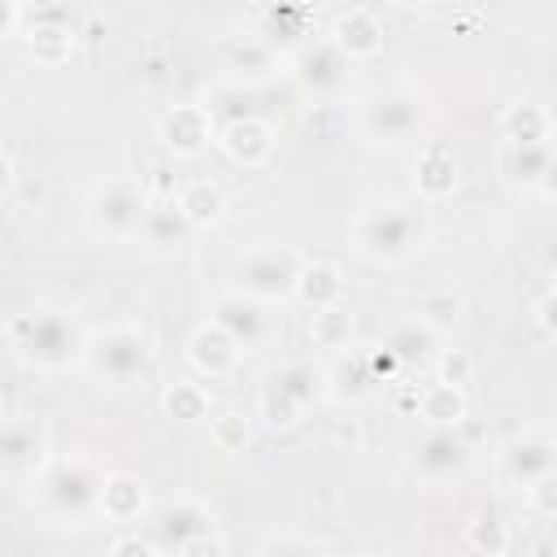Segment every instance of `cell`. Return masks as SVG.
Masks as SVG:
<instances>
[{"mask_svg":"<svg viewBox=\"0 0 557 557\" xmlns=\"http://www.w3.org/2000/svg\"><path fill=\"white\" fill-rule=\"evenodd\" d=\"M300 413H305V405L292 400L283 387H274V383L265 379V387H261V396H257V418H261L270 431H292V426L300 422Z\"/></svg>","mask_w":557,"mask_h":557,"instance_id":"obj_34","label":"cell"},{"mask_svg":"<svg viewBox=\"0 0 557 557\" xmlns=\"http://www.w3.org/2000/svg\"><path fill=\"white\" fill-rule=\"evenodd\" d=\"M213 135H218L213 109H205V104H174L157 122V144L170 157H200L213 144Z\"/></svg>","mask_w":557,"mask_h":557,"instance_id":"obj_8","label":"cell"},{"mask_svg":"<svg viewBox=\"0 0 557 557\" xmlns=\"http://www.w3.org/2000/svg\"><path fill=\"white\" fill-rule=\"evenodd\" d=\"M331 44L344 52V61H366L383 52V22L366 9H348L331 26Z\"/></svg>","mask_w":557,"mask_h":557,"instance_id":"obj_15","label":"cell"},{"mask_svg":"<svg viewBox=\"0 0 557 557\" xmlns=\"http://www.w3.org/2000/svg\"><path fill=\"white\" fill-rule=\"evenodd\" d=\"M135 235H139L152 252H178V248H187V239H191V222L183 218V209L174 205V196H170V200H148L144 222H139Z\"/></svg>","mask_w":557,"mask_h":557,"instance_id":"obj_14","label":"cell"},{"mask_svg":"<svg viewBox=\"0 0 557 557\" xmlns=\"http://www.w3.org/2000/svg\"><path fill=\"white\" fill-rule=\"evenodd\" d=\"M366 361H370V374H374V383H387V379L400 370V361H396L387 348H374V352H366Z\"/></svg>","mask_w":557,"mask_h":557,"instance_id":"obj_44","label":"cell"},{"mask_svg":"<svg viewBox=\"0 0 557 557\" xmlns=\"http://www.w3.org/2000/svg\"><path fill=\"white\" fill-rule=\"evenodd\" d=\"M383 348H387L400 366H422V361L431 357V348H435V331H426L422 322H400V326L383 339Z\"/></svg>","mask_w":557,"mask_h":557,"instance_id":"obj_32","label":"cell"},{"mask_svg":"<svg viewBox=\"0 0 557 557\" xmlns=\"http://www.w3.org/2000/svg\"><path fill=\"white\" fill-rule=\"evenodd\" d=\"M553 309H557V296H553V287H544L540 300H535V326H540L544 339L557 335V313H553Z\"/></svg>","mask_w":557,"mask_h":557,"instance_id":"obj_43","label":"cell"},{"mask_svg":"<svg viewBox=\"0 0 557 557\" xmlns=\"http://www.w3.org/2000/svg\"><path fill=\"white\" fill-rule=\"evenodd\" d=\"M209 440H213L222 453H244L248 440H252V418H244L239 409H222V413L209 422Z\"/></svg>","mask_w":557,"mask_h":557,"instance_id":"obj_37","label":"cell"},{"mask_svg":"<svg viewBox=\"0 0 557 557\" xmlns=\"http://www.w3.org/2000/svg\"><path fill=\"white\" fill-rule=\"evenodd\" d=\"M474 379V361L466 348H444L440 352V383H453V387H466Z\"/></svg>","mask_w":557,"mask_h":557,"instance_id":"obj_38","label":"cell"},{"mask_svg":"<svg viewBox=\"0 0 557 557\" xmlns=\"http://www.w3.org/2000/svg\"><path fill=\"white\" fill-rule=\"evenodd\" d=\"M527 496H531V509L540 518H557V470L540 474L535 483H527Z\"/></svg>","mask_w":557,"mask_h":557,"instance_id":"obj_39","label":"cell"},{"mask_svg":"<svg viewBox=\"0 0 557 557\" xmlns=\"http://www.w3.org/2000/svg\"><path fill=\"white\" fill-rule=\"evenodd\" d=\"M9 187H13V161H9L4 152H0V196H4Z\"/></svg>","mask_w":557,"mask_h":557,"instance_id":"obj_46","label":"cell"},{"mask_svg":"<svg viewBox=\"0 0 557 557\" xmlns=\"http://www.w3.org/2000/svg\"><path fill=\"white\" fill-rule=\"evenodd\" d=\"M296 270H300V261H296L292 252L257 248V252L239 257L235 283H239V292H248V296H257V300H283V296H292V287H296Z\"/></svg>","mask_w":557,"mask_h":557,"instance_id":"obj_7","label":"cell"},{"mask_svg":"<svg viewBox=\"0 0 557 557\" xmlns=\"http://www.w3.org/2000/svg\"><path fill=\"white\" fill-rule=\"evenodd\" d=\"M187 361H191L200 374L218 379V374H231V370H235V361H239V344H235L222 326L205 322V326H196V331L187 335Z\"/></svg>","mask_w":557,"mask_h":557,"instance_id":"obj_17","label":"cell"},{"mask_svg":"<svg viewBox=\"0 0 557 557\" xmlns=\"http://www.w3.org/2000/svg\"><path fill=\"white\" fill-rule=\"evenodd\" d=\"M209 322H213V326H222L239 348H248V344L265 339V331H270V313H265V305H261L257 296L239 292V287H235V292H222V296L213 300Z\"/></svg>","mask_w":557,"mask_h":557,"instance_id":"obj_11","label":"cell"},{"mask_svg":"<svg viewBox=\"0 0 557 557\" xmlns=\"http://www.w3.org/2000/svg\"><path fill=\"white\" fill-rule=\"evenodd\" d=\"M292 296L309 309H326V305H339L344 300V274L326 261H313V265H300L296 270V287Z\"/></svg>","mask_w":557,"mask_h":557,"instance_id":"obj_23","label":"cell"},{"mask_svg":"<svg viewBox=\"0 0 557 557\" xmlns=\"http://www.w3.org/2000/svg\"><path fill=\"white\" fill-rule=\"evenodd\" d=\"M213 139L222 144V152H226L235 165H248V170H252V165H265L270 152H274V131H270L261 117H252V113L231 117Z\"/></svg>","mask_w":557,"mask_h":557,"instance_id":"obj_13","label":"cell"},{"mask_svg":"<svg viewBox=\"0 0 557 557\" xmlns=\"http://www.w3.org/2000/svg\"><path fill=\"white\" fill-rule=\"evenodd\" d=\"M74 57V30L57 17H35L30 26V61L39 65H65Z\"/></svg>","mask_w":557,"mask_h":557,"instance_id":"obj_28","label":"cell"},{"mask_svg":"<svg viewBox=\"0 0 557 557\" xmlns=\"http://www.w3.org/2000/svg\"><path fill=\"white\" fill-rule=\"evenodd\" d=\"M205 527H213V518H209V509L196 505V500H165V505H157V509L148 513V535H152L157 553H178V548H183L196 531H205Z\"/></svg>","mask_w":557,"mask_h":557,"instance_id":"obj_12","label":"cell"},{"mask_svg":"<svg viewBox=\"0 0 557 557\" xmlns=\"http://www.w3.org/2000/svg\"><path fill=\"white\" fill-rule=\"evenodd\" d=\"M100 470L91 461H52L44 474H39V505L52 513V518H65V522H78L96 509L100 500Z\"/></svg>","mask_w":557,"mask_h":557,"instance_id":"obj_3","label":"cell"},{"mask_svg":"<svg viewBox=\"0 0 557 557\" xmlns=\"http://www.w3.org/2000/svg\"><path fill=\"white\" fill-rule=\"evenodd\" d=\"M109 557H157V544H152L148 531L144 535H122V540L109 544Z\"/></svg>","mask_w":557,"mask_h":557,"instance_id":"obj_42","label":"cell"},{"mask_svg":"<svg viewBox=\"0 0 557 557\" xmlns=\"http://www.w3.org/2000/svg\"><path fill=\"white\" fill-rule=\"evenodd\" d=\"M222 70L235 78V83H261L274 74V48L265 39H252V35H235L222 44Z\"/></svg>","mask_w":557,"mask_h":557,"instance_id":"obj_18","label":"cell"},{"mask_svg":"<svg viewBox=\"0 0 557 557\" xmlns=\"http://www.w3.org/2000/svg\"><path fill=\"white\" fill-rule=\"evenodd\" d=\"M500 170L509 174L513 187H540V178L553 170V144H505Z\"/></svg>","mask_w":557,"mask_h":557,"instance_id":"obj_22","label":"cell"},{"mask_svg":"<svg viewBox=\"0 0 557 557\" xmlns=\"http://www.w3.org/2000/svg\"><path fill=\"white\" fill-rule=\"evenodd\" d=\"M461 544H466L470 553H483V557H500V553H509V531H505V522H500V518H492V513H479V518H470V522H466V531H461Z\"/></svg>","mask_w":557,"mask_h":557,"instance_id":"obj_35","label":"cell"},{"mask_svg":"<svg viewBox=\"0 0 557 557\" xmlns=\"http://www.w3.org/2000/svg\"><path fill=\"white\" fill-rule=\"evenodd\" d=\"M13 335H17V348L30 366L39 370H65L83 357L87 339L78 331V322L61 309H39V313H26L13 322Z\"/></svg>","mask_w":557,"mask_h":557,"instance_id":"obj_1","label":"cell"},{"mask_svg":"<svg viewBox=\"0 0 557 557\" xmlns=\"http://www.w3.org/2000/svg\"><path fill=\"white\" fill-rule=\"evenodd\" d=\"M413 409H418L431 426H461V422H466V396H461V387L440 383V379L413 396Z\"/></svg>","mask_w":557,"mask_h":557,"instance_id":"obj_27","label":"cell"},{"mask_svg":"<svg viewBox=\"0 0 557 557\" xmlns=\"http://www.w3.org/2000/svg\"><path fill=\"white\" fill-rule=\"evenodd\" d=\"M396 9H418V4H426V0H392Z\"/></svg>","mask_w":557,"mask_h":557,"instance_id":"obj_47","label":"cell"},{"mask_svg":"<svg viewBox=\"0 0 557 557\" xmlns=\"http://www.w3.org/2000/svg\"><path fill=\"white\" fill-rule=\"evenodd\" d=\"M13 26H17V4L13 0H0V39L13 35Z\"/></svg>","mask_w":557,"mask_h":557,"instance_id":"obj_45","label":"cell"},{"mask_svg":"<svg viewBox=\"0 0 557 557\" xmlns=\"http://www.w3.org/2000/svg\"><path fill=\"white\" fill-rule=\"evenodd\" d=\"M44 431L35 422H0V470H30L44 461Z\"/></svg>","mask_w":557,"mask_h":557,"instance_id":"obj_21","label":"cell"},{"mask_svg":"<svg viewBox=\"0 0 557 557\" xmlns=\"http://www.w3.org/2000/svg\"><path fill=\"white\" fill-rule=\"evenodd\" d=\"M161 409H165V418H174V422H183V426L205 422V418H209V392H205L200 383H191V379H178V383L165 387Z\"/></svg>","mask_w":557,"mask_h":557,"instance_id":"obj_30","label":"cell"},{"mask_svg":"<svg viewBox=\"0 0 557 557\" xmlns=\"http://www.w3.org/2000/svg\"><path fill=\"white\" fill-rule=\"evenodd\" d=\"M352 313L344 305H326V309H313V322H309V339L318 348H348L352 344Z\"/></svg>","mask_w":557,"mask_h":557,"instance_id":"obj_31","label":"cell"},{"mask_svg":"<svg viewBox=\"0 0 557 557\" xmlns=\"http://www.w3.org/2000/svg\"><path fill=\"white\" fill-rule=\"evenodd\" d=\"M148 187L135 178H109L87 196V222L109 239H131L144 222Z\"/></svg>","mask_w":557,"mask_h":557,"instance_id":"obj_5","label":"cell"},{"mask_svg":"<svg viewBox=\"0 0 557 557\" xmlns=\"http://www.w3.org/2000/svg\"><path fill=\"white\" fill-rule=\"evenodd\" d=\"M348 74V61L344 52L331 44V39H318V44H300L292 48V78L309 91V96H331Z\"/></svg>","mask_w":557,"mask_h":557,"instance_id":"obj_10","label":"cell"},{"mask_svg":"<svg viewBox=\"0 0 557 557\" xmlns=\"http://www.w3.org/2000/svg\"><path fill=\"white\" fill-rule=\"evenodd\" d=\"M174 205L183 209V218L191 222V231H205V226H213V222L226 213V196H222V187L209 183V178L183 183L178 196H174Z\"/></svg>","mask_w":557,"mask_h":557,"instance_id":"obj_24","label":"cell"},{"mask_svg":"<svg viewBox=\"0 0 557 557\" xmlns=\"http://www.w3.org/2000/svg\"><path fill=\"white\" fill-rule=\"evenodd\" d=\"M422 126V96L409 87L374 91L361 104V135L370 144H400Z\"/></svg>","mask_w":557,"mask_h":557,"instance_id":"obj_6","label":"cell"},{"mask_svg":"<svg viewBox=\"0 0 557 557\" xmlns=\"http://www.w3.org/2000/svg\"><path fill=\"white\" fill-rule=\"evenodd\" d=\"M322 544L318 540H309V535H270V540H261V557H292V553H318Z\"/></svg>","mask_w":557,"mask_h":557,"instance_id":"obj_40","label":"cell"},{"mask_svg":"<svg viewBox=\"0 0 557 557\" xmlns=\"http://www.w3.org/2000/svg\"><path fill=\"white\" fill-rule=\"evenodd\" d=\"M457 318H461V296H457L453 287L426 292V296L418 300V322H422L426 331H453Z\"/></svg>","mask_w":557,"mask_h":557,"instance_id":"obj_36","label":"cell"},{"mask_svg":"<svg viewBox=\"0 0 557 557\" xmlns=\"http://www.w3.org/2000/svg\"><path fill=\"white\" fill-rule=\"evenodd\" d=\"M96 509L109 518V522H139L144 509H148V496H144V483L135 474H104L100 479V500Z\"/></svg>","mask_w":557,"mask_h":557,"instance_id":"obj_19","label":"cell"},{"mask_svg":"<svg viewBox=\"0 0 557 557\" xmlns=\"http://www.w3.org/2000/svg\"><path fill=\"white\" fill-rule=\"evenodd\" d=\"M30 4H35V9H52L57 0H30Z\"/></svg>","mask_w":557,"mask_h":557,"instance_id":"obj_48","label":"cell"},{"mask_svg":"<svg viewBox=\"0 0 557 557\" xmlns=\"http://www.w3.org/2000/svg\"><path fill=\"white\" fill-rule=\"evenodd\" d=\"M178 557H226V540H222L213 527H205V531H196V535L178 548Z\"/></svg>","mask_w":557,"mask_h":557,"instance_id":"obj_41","label":"cell"},{"mask_svg":"<svg viewBox=\"0 0 557 557\" xmlns=\"http://www.w3.org/2000/svg\"><path fill=\"white\" fill-rule=\"evenodd\" d=\"M557 470V444L548 435H522V440H509L505 444V479L527 487L535 483L540 474H553Z\"/></svg>","mask_w":557,"mask_h":557,"instance_id":"obj_16","label":"cell"},{"mask_svg":"<svg viewBox=\"0 0 557 557\" xmlns=\"http://www.w3.org/2000/svg\"><path fill=\"white\" fill-rule=\"evenodd\" d=\"M500 135H505V144H544V139L553 135V117H548L544 104H535V100H518V104L505 109V117H500Z\"/></svg>","mask_w":557,"mask_h":557,"instance_id":"obj_25","label":"cell"},{"mask_svg":"<svg viewBox=\"0 0 557 557\" xmlns=\"http://www.w3.org/2000/svg\"><path fill=\"white\" fill-rule=\"evenodd\" d=\"M370 383H374V374H370L366 352H352V357H344L335 370H326V392H335V396H344V400H361V396L370 392Z\"/></svg>","mask_w":557,"mask_h":557,"instance_id":"obj_33","label":"cell"},{"mask_svg":"<svg viewBox=\"0 0 557 557\" xmlns=\"http://www.w3.org/2000/svg\"><path fill=\"white\" fill-rule=\"evenodd\" d=\"M457 174H461L457 152H453L448 144H431V148H422V157H418L413 183H418V191H422L426 200H444V196H453Z\"/></svg>","mask_w":557,"mask_h":557,"instance_id":"obj_20","label":"cell"},{"mask_svg":"<svg viewBox=\"0 0 557 557\" xmlns=\"http://www.w3.org/2000/svg\"><path fill=\"white\" fill-rule=\"evenodd\" d=\"M466 461H470V440H466L457 426H431V431L418 440V448H413V470H418L422 479H431V483L461 474Z\"/></svg>","mask_w":557,"mask_h":557,"instance_id":"obj_9","label":"cell"},{"mask_svg":"<svg viewBox=\"0 0 557 557\" xmlns=\"http://www.w3.org/2000/svg\"><path fill=\"white\" fill-rule=\"evenodd\" d=\"M83 357L96 370V379H104V383H131V379H139L148 370L152 348H148V335L144 331H135V326H109L96 339H87Z\"/></svg>","mask_w":557,"mask_h":557,"instance_id":"obj_4","label":"cell"},{"mask_svg":"<svg viewBox=\"0 0 557 557\" xmlns=\"http://www.w3.org/2000/svg\"><path fill=\"white\" fill-rule=\"evenodd\" d=\"M270 383L274 387H283L292 400H300L305 409L309 405H318L322 396H326V370L322 366H313V361H287L283 370H274L270 374Z\"/></svg>","mask_w":557,"mask_h":557,"instance_id":"obj_29","label":"cell"},{"mask_svg":"<svg viewBox=\"0 0 557 557\" xmlns=\"http://www.w3.org/2000/svg\"><path fill=\"white\" fill-rule=\"evenodd\" d=\"M426 239V226L413 209L400 205H374L352 222V244L370 261H400Z\"/></svg>","mask_w":557,"mask_h":557,"instance_id":"obj_2","label":"cell"},{"mask_svg":"<svg viewBox=\"0 0 557 557\" xmlns=\"http://www.w3.org/2000/svg\"><path fill=\"white\" fill-rule=\"evenodd\" d=\"M261 35H265L270 48H274V44H283V48H300L305 35H309V9H305V4H292V0L270 4L265 17H261Z\"/></svg>","mask_w":557,"mask_h":557,"instance_id":"obj_26","label":"cell"}]
</instances>
